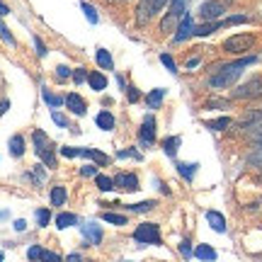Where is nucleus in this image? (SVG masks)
Instances as JSON below:
<instances>
[{"mask_svg":"<svg viewBox=\"0 0 262 262\" xmlns=\"http://www.w3.org/2000/svg\"><path fill=\"white\" fill-rule=\"evenodd\" d=\"M51 119H54V122H56L58 126H63V129L68 126V119H66V117H63L61 112H56V110H51Z\"/></svg>","mask_w":262,"mask_h":262,"instance_id":"nucleus-42","label":"nucleus"},{"mask_svg":"<svg viewBox=\"0 0 262 262\" xmlns=\"http://www.w3.org/2000/svg\"><path fill=\"white\" fill-rule=\"evenodd\" d=\"M255 47V34H233L224 41V49L228 54H245Z\"/></svg>","mask_w":262,"mask_h":262,"instance_id":"nucleus-4","label":"nucleus"},{"mask_svg":"<svg viewBox=\"0 0 262 262\" xmlns=\"http://www.w3.org/2000/svg\"><path fill=\"white\" fill-rule=\"evenodd\" d=\"M80 8H83V12H85V17H88V22H90V25H97V10L93 8V5H90V3H80Z\"/></svg>","mask_w":262,"mask_h":262,"instance_id":"nucleus-32","label":"nucleus"},{"mask_svg":"<svg viewBox=\"0 0 262 262\" xmlns=\"http://www.w3.org/2000/svg\"><path fill=\"white\" fill-rule=\"evenodd\" d=\"M255 160H260V163H262V150H260V158H255Z\"/></svg>","mask_w":262,"mask_h":262,"instance_id":"nucleus-57","label":"nucleus"},{"mask_svg":"<svg viewBox=\"0 0 262 262\" xmlns=\"http://www.w3.org/2000/svg\"><path fill=\"white\" fill-rule=\"evenodd\" d=\"M95 124H97V126H100L102 131H112L114 129V117H112V112L102 110V112L95 117Z\"/></svg>","mask_w":262,"mask_h":262,"instance_id":"nucleus-15","label":"nucleus"},{"mask_svg":"<svg viewBox=\"0 0 262 262\" xmlns=\"http://www.w3.org/2000/svg\"><path fill=\"white\" fill-rule=\"evenodd\" d=\"M187 15V3L185 0H170V10L165 12V17L160 19V32L170 34L172 29L180 25V19Z\"/></svg>","mask_w":262,"mask_h":262,"instance_id":"nucleus-2","label":"nucleus"},{"mask_svg":"<svg viewBox=\"0 0 262 262\" xmlns=\"http://www.w3.org/2000/svg\"><path fill=\"white\" fill-rule=\"evenodd\" d=\"M168 0H141L139 8H136V25H148L150 17L156 15V12H160V8L165 5Z\"/></svg>","mask_w":262,"mask_h":262,"instance_id":"nucleus-6","label":"nucleus"},{"mask_svg":"<svg viewBox=\"0 0 262 262\" xmlns=\"http://www.w3.org/2000/svg\"><path fill=\"white\" fill-rule=\"evenodd\" d=\"M34 47H37V54H39L41 58L47 56V47H44V41H41L39 37H34Z\"/></svg>","mask_w":262,"mask_h":262,"instance_id":"nucleus-45","label":"nucleus"},{"mask_svg":"<svg viewBox=\"0 0 262 262\" xmlns=\"http://www.w3.org/2000/svg\"><path fill=\"white\" fill-rule=\"evenodd\" d=\"M80 228H83V235H85V241H88V243H93V245L102 243V228L95 224V221H88V224L80 226Z\"/></svg>","mask_w":262,"mask_h":262,"instance_id":"nucleus-11","label":"nucleus"},{"mask_svg":"<svg viewBox=\"0 0 262 262\" xmlns=\"http://www.w3.org/2000/svg\"><path fill=\"white\" fill-rule=\"evenodd\" d=\"M102 219L107 221V224H112V226H126V216L114 214V211H104Z\"/></svg>","mask_w":262,"mask_h":262,"instance_id":"nucleus-28","label":"nucleus"},{"mask_svg":"<svg viewBox=\"0 0 262 262\" xmlns=\"http://www.w3.org/2000/svg\"><path fill=\"white\" fill-rule=\"evenodd\" d=\"M80 156H85V158H93L95 163H100V165H107L110 163V158L104 156V153H100V150H95V148H83V153Z\"/></svg>","mask_w":262,"mask_h":262,"instance_id":"nucleus-26","label":"nucleus"},{"mask_svg":"<svg viewBox=\"0 0 262 262\" xmlns=\"http://www.w3.org/2000/svg\"><path fill=\"white\" fill-rule=\"evenodd\" d=\"M56 73H58V78H68V75H71V68H68V66H58Z\"/></svg>","mask_w":262,"mask_h":262,"instance_id":"nucleus-49","label":"nucleus"},{"mask_svg":"<svg viewBox=\"0 0 262 262\" xmlns=\"http://www.w3.org/2000/svg\"><path fill=\"white\" fill-rule=\"evenodd\" d=\"M41 95H44V102H47L49 107H51V110H56L58 104H63V102H66V100H61V97H56V95H51L49 90H44Z\"/></svg>","mask_w":262,"mask_h":262,"instance_id":"nucleus-34","label":"nucleus"},{"mask_svg":"<svg viewBox=\"0 0 262 262\" xmlns=\"http://www.w3.org/2000/svg\"><path fill=\"white\" fill-rule=\"evenodd\" d=\"M8 146H10V153H12L15 158H22V156H25V139H22V136H12Z\"/></svg>","mask_w":262,"mask_h":262,"instance_id":"nucleus-21","label":"nucleus"},{"mask_svg":"<svg viewBox=\"0 0 262 262\" xmlns=\"http://www.w3.org/2000/svg\"><path fill=\"white\" fill-rule=\"evenodd\" d=\"M216 29H221V22H206V25L194 27V37H209V34H214Z\"/></svg>","mask_w":262,"mask_h":262,"instance_id":"nucleus-22","label":"nucleus"},{"mask_svg":"<svg viewBox=\"0 0 262 262\" xmlns=\"http://www.w3.org/2000/svg\"><path fill=\"white\" fill-rule=\"evenodd\" d=\"M114 189H122V192H136L139 189V178L131 175V172H119L114 178Z\"/></svg>","mask_w":262,"mask_h":262,"instance_id":"nucleus-8","label":"nucleus"},{"mask_svg":"<svg viewBox=\"0 0 262 262\" xmlns=\"http://www.w3.org/2000/svg\"><path fill=\"white\" fill-rule=\"evenodd\" d=\"M32 141H34V150H37V156L39 153H44L47 148H51V143H49L47 139V134L41 129H34V134H32Z\"/></svg>","mask_w":262,"mask_h":262,"instance_id":"nucleus-14","label":"nucleus"},{"mask_svg":"<svg viewBox=\"0 0 262 262\" xmlns=\"http://www.w3.org/2000/svg\"><path fill=\"white\" fill-rule=\"evenodd\" d=\"M97 187L102 189V192H112V189H114V180L107 178V175H97Z\"/></svg>","mask_w":262,"mask_h":262,"instance_id":"nucleus-33","label":"nucleus"},{"mask_svg":"<svg viewBox=\"0 0 262 262\" xmlns=\"http://www.w3.org/2000/svg\"><path fill=\"white\" fill-rule=\"evenodd\" d=\"M66 262H80V255H78V253L68 255V257H66Z\"/></svg>","mask_w":262,"mask_h":262,"instance_id":"nucleus-52","label":"nucleus"},{"mask_svg":"<svg viewBox=\"0 0 262 262\" xmlns=\"http://www.w3.org/2000/svg\"><path fill=\"white\" fill-rule=\"evenodd\" d=\"M156 202L153 199H146V202H139V204H129L124 206V209H129V211H134V214H146V211H150V209H156Z\"/></svg>","mask_w":262,"mask_h":262,"instance_id":"nucleus-23","label":"nucleus"},{"mask_svg":"<svg viewBox=\"0 0 262 262\" xmlns=\"http://www.w3.org/2000/svg\"><path fill=\"white\" fill-rule=\"evenodd\" d=\"M221 22V27H231V25H245V22H250L248 15H231V17L226 19H219Z\"/></svg>","mask_w":262,"mask_h":262,"instance_id":"nucleus-29","label":"nucleus"},{"mask_svg":"<svg viewBox=\"0 0 262 262\" xmlns=\"http://www.w3.org/2000/svg\"><path fill=\"white\" fill-rule=\"evenodd\" d=\"M0 15H10V8L3 3V0H0Z\"/></svg>","mask_w":262,"mask_h":262,"instance_id":"nucleus-53","label":"nucleus"},{"mask_svg":"<svg viewBox=\"0 0 262 262\" xmlns=\"http://www.w3.org/2000/svg\"><path fill=\"white\" fill-rule=\"evenodd\" d=\"M8 110H10V102H8V100H0V117L8 112Z\"/></svg>","mask_w":262,"mask_h":262,"instance_id":"nucleus-50","label":"nucleus"},{"mask_svg":"<svg viewBox=\"0 0 262 262\" xmlns=\"http://www.w3.org/2000/svg\"><path fill=\"white\" fill-rule=\"evenodd\" d=\"M80 172H83L85 178H97V165H83V170H80Z\"/></svg>","mask_w":262,"mask_h":262,"instance_id":"nucleus-46","label":"nucleus"},{"mask_svg":"<svg viewBox=\"0 0 262 262\" xmlns=\"http://www.w3.org/2000/svg\"><path fill=\"white\" fill-rule=\"evenodd\" d=\"M95 58H97V66H100V68H104V71H112V68H114L112 54H110L107 49H97V54H95Z\"/></svg>","mask_w":262,"mask_h":262,"instance_id":"nucleus-16","label":"nucleus"},{"mask_svg":"<svg viewBox=\"0 0 262 262\" xmlns=\"http://www.w3.org/2000/svg\"><path fill=\"white\" fill-rule=\"evenodd\" d=\"M39 262H63V257H61V255L58 253H51V250H44V253H41V260Z\"/></svg>","mask_w":262,"mask_h":262,"instance_id":"nucleus-37","label":"nucleus"},{"mask_svg":"<svg viewBox=\"0 0 262 262\" xmlns=\"http://www.w3.org/2000/svg\"><path fill=\"white\" fill-rule=\"evenodd\" d=\"M255 61H257L255 56H243V58H238V61H233V63L221 66V68L209 78V85H211V88H228V85H233L235 80L241 78L243 68H248V66L255 63Z\"/></svg>","mask_w":262,"mask_h":262,"instance_id":"nucleus-1","label":"nucleus"},{"mask_svg":"<svg viewBox=\"0 0 262 262\" xmlns=\"http://www.w3.org/2000/svg\"><path fill=\"white\" fill-rule=\"evenodd\" d=\"M49 196H51V204H54V206H63V202H66V187H54Z\"/></svg>","mask_w":262,"mask_h":262,"instance_id":"nucleus-31","label":"nucleus"},{"mask_svg":"<svg viewBox=\"0 0 262 262\" xmlns=\"http://www.w3.org/2000/svg\"><path fill=\"white\" fill-rule=\"evenodd\" d=\"M122 262H131V260H122Z\"/></svg>","mask_w":262,"mask_h":262,"instance_id":"nucleus-59","label":"nucleus"},{"mask_svg":"<svg viewBox=\"0 0 262 262\" xmlns=\"http://www.w3.org/2000/svg\"><path fill=\"white\" fill-rule=\"evenodd\" d=\"M49 219H51L49 209H39V211H37V221H39V226H49Z\"/></svg>","mask_w":262,"mask_h":262,"instance_id":"nucleus-40","label":"nucleus"},{"mask_svg":"<svg viewBox=\"0 0 262 262\" xmlns=\"http://www.w3.org/2000/svg\"><path fill=\"white\" fill-rule=\"evenodd\" d=\"M134 241L141 245H160L163 238H160V226L158 224H141L136 231H134Z\"/></svg>","mask_w":262,"mask_h":262,"instance_id":"nucleus-3","label":"nucleus"},{"mask_svg":"<svg viewBox=\"0 0 262 262\" xmlns=\"http://www.w3.org/2000/svg\"><path fill=\"white\" fill-rule=\"evenodd\" d=\"M0 39H3L5 44H10V47H15V39H12V34H10V29L3 25V19H0Z\"/></svg>","mask_w":262,"mask_h":262,"instance_id":"nucleus-35","label":"nucleus"},{"mask_svg":"<svg viewBox=\"0 0 262 262\" xmlns=\"http://www.w3.org/2000/svg\"><path fill=\"white\" fill-rule=\"evenodd\" d=\"M233 100H255V97H262V78H250L248 83L238 85L233 93H231Z\"/></svg>","mask_w":262,"mask_h":262,"instance_id":"nucleus-5","label":"nucleus"},{"mask_svg":"<svg viewBox=\"0 0 262 262\" xmlns=\"http://www.w3.org/2000/svg\"><path fill=\"white\" fill-rule=\"evenodd\" d=\"M257 148H260V150H262V141H257Z\"/></svg>","mask_w":262,"mask_h":262,"instance_id":"nucleus-55","label":"nucleus"},{"mask_svg":"<svg viewBox=\"0 0 262 262\" xmlns=\"http://www.w3.org/2000/svg\"><path fill=\"white\" fill-rule=\"evenodd\" d=\"M206 221H209V226L214 228L216 233H224V231H226L224 214H219V211H206Z\"/></svg>","mask_w":262,"mask_h":262,"instance_id":"nucleus-13","label":"nucleus"},{"mask_svg":"<svg viewBox=\"0 0 262 262\" xmlns=\"http://www.w3.org/2000/svg\"><path fill=\"white\" fill-rule=\"evenodd\" d=\"M88 83H90V88H93V90H97V93H100V90H104V88H107V78H104L102 73L93 71V73L88 75Z\"/></svg>","mask_w":262,"mask_h":262,"instance_id":"nucleus-20","label":"nucleus"},{"mask_svg":"<svg viewBox=\"0 0 262 262\" xmlns=\"http://www.w3.org/2000/svg\"><path fill=\"white\" fill-rule=\"evenodd\" d=\"M180 136H170V139H165L163 141V150H165V153H168L170 158H172V156H175V153H178V146H180Z\"/></svg>","mask_w":262,"mask_h":262,"instance_id":"nucleus-27","label":"nucleus"},{"mask_svg":"<svg viewBox=\"0 0 262 262\" xmlns=\"http://www.w3.org/2000/svg\"><path fill=\"white\" fill-rule=\"evenodd\" d=\"M83 153V148H73V146H63L61 148V156H66V158H78Z\"/></svg>","mask_w":262,"mask_h":262,"instance_id":"nucleus-39","label":"nucleus"},{"mask_svg":"<svg viewBox=\"0 0 262 262\" xmlns=\"http://www.w3.org/2000/svg\"><path fill=\"white\" fill-rule=\"evenodd\" d=\"M110 3H119V0H110Z\"/></svg>","mask_w":262,"mask_h":262,"instance_id":"nucleus-58","label":"nucleus"},{"mask_svg":"<svg viewBox=\"0 0 262 262\" xmlns=\"http://www.w3.org/2000/svg\"><path fill=\"white\" fill-rule=\"evenodd\" d=\"M189 37H194V19H192V15H185L175 29V41H185Z\"/></svg>","mask_w":262,"mask_h":262,"instance_id":"nucleus-10","label":"nucleus"},{"mask_svg":"<svg viewBox=\"0 0 262 262\" xmlns=\"http://www.w3.org/2000/svg\"><path fill=\"white\" fill-rule=\"evenodd\" d=\"M126 97H129V102H139L141 100V95H139V90L131 85V88H126Z\"/></svg>","mask_w":262,"mask_h":262,"instance_id":"nucleus-44","label":"nucleus"},{"mask_svg":"<svg viewBox=\"0 0 262 262\" xmlns=\"http://www.w3.org/2000/svg\"><path fill=\"white\" fill-rule=\"evenodd\" d=\"M248 134H250L255 141H262V124H257V126H253V129H248Z\"/></svg>","mask_w":262,"mask_h":262,"instance_id":"nucleus-47","label":"nucleus"},{"mask_svg":"<svg viewBox=\"0 0 262 262\" xmlns=\"http://www.w3.org/2000/svg\"><path fill=\"white\" fill-rule=\"evenodd\" d=\"M3 260H5V255H3V253H0V262H3Z\"/></svg>","mask_w":262,"mask_h":262,"instance_id":"nucleus-56","label":"nucleus"},{"mask_svg":"<svg viewBox=\"0 0 262 262\" xmlns=\"http://www.w3.org/2000/svg\"><path fill=\"white\" fill-rule=\"evenodd\" d=\"M139 139H141V143H146V146H150V143L156 141V119H153V114H148V117L143 119V124H141V129H139Z\"/></svg>","mask_w":262,"mask_h":262,"instance_id":"nucleus-9","label":"nucleus"},{"mask_svg":"<svg viewBox=\"0 0 262 262\" xmlns=\"http://www.w3.org/2000/svg\"><path fill=\"white\" fill-rule=\"evenodd\" d=\"M41 253H44V248H41V245H32V248L27 250V257L32 262H37V260H41Z\"/></svg>","mask_w":262,"mask_h":262,"instance_id":"nucleus-36","label":"nucleus"},{"mask_svg":"<svg viewBox=\"0 0 262 262\" xmlns=\"http://www.w3.org/2000/svg\"><path fill=\"white\" fill-rule=\"evenodd\" d=\"M180 253L185 255V257H189V255H192V248H189V241H182V243H180Z\"/></svg>","mask_w":262,"mask_h":262,"instance_id":"nucleus-48","label":"nucleus"},{"mask_svg":"<svg viewBox=\"0 0 262 262\" xmlns=\"http://www.w3.org/2000/svg\"><path fill=\"white\" fill-rule=\"evenodd\" d=\"M66 107L71 110L73 114H78V117H83L85 110H88V104H85V100L80 97L78 93H71L68 97H66Z\"/></svg>","mask_w":262,"mask_h":262,"instance_id":"nucleus-12","label":"nucleus"},{"mask_svg":"<svg viewBox=\"0 0 262 262\" xmlns=\"http://www.w3.org/2000/svg\"><path fill=\"white\" fill-rule=\"evenodd\" d=\"M228 5H231V0H206L204 5L199 8V15L206 22H219V17L228 10Z\"/></svg>","mask_w":262,"mask_h":262,"instance_id":"nucleus-7","label":"nucleus"},{"mask_svg":"<svg viewBox=\"0 0 262 262\" xmlns=\"http://www.w3.org/2000/svg\"><path fill=\"white\" fill-rule=\"evenodd\" d=\"M160 63L165 66V68H168L170 73H178V66H175V61H172V56H168V54H163V56H160Z\"/></svg>","mask_w":262,"mask_h":262,"instance_id":"nucleus-38","label":"nucleus"},{"mask_svg":"<svg viewBox=\"0 0 262 262\" xmlns=\"http://www.w3.org/2000/svg\"><path fill=\"white\" fill-rule=\"evenodd\" d=\"M185 3H187V0H185Z\"/></svg>","mask_w":262,"mask_h":262,"instance_id":"nucleus-60","label":"nucleus"},{"mask_svg":"<svg viewBox=\"0 0 262 262\" xmlns=\"http://www.w3.org/2000/svg\"><path fill=\"white\" fill-rule=\"evenodd\" d=\"M25 228H27V224H25L22 219H19V221H15V231H25Z\"/></svg>","mask_w":262,"mask_h":262,"instance_id":"nucleus-51","label":"nucleus"},{"mask_svg":"<svg viewBox=\"0 0 262 262\" xmlns=\"http://www.w3.org/2000/svg\"><path fill=\"white\" fill-rule=\"evenodd\" d=\"M257 124H262V110H255V112L245 114V119L241 122V129H253V126H257Z\"/></svg>","mask_w":262,"mask_h":262,"instance_id":"nucleus-18","label":"nucleus"},{"mask_svg":"<svg viewBox=\"0 0 262 262\" xmlns=\"http://www.w3.org/2000/svg\"><path fill=\"white\" fill-rule=\"evenodd\" d=\"M163 97H165V90H163V88H156V90H150V93L146 95V102H148L150 110H158L160 104H163Z\"/></svg>","mask_w":262,"mask_h":262,"instance_id":"nucleus-17","label":"nucleus"},{"mask_svg":"<svg viewBox=\"0 0 262 262\" xmlns=\"http://www.w3.org/2000/svg\"><path fill=\"white\" fill-rule=\"evenodd\" d=\"M88 75H90V73H88L85 68H75V71H73V80H75V83H85V80H88Z\"/></svg>","mask_w":262,"mask_h":262,"instance_id":"nucleus-41","label":"nucleus"},{"mask_svg":"<svg viewBox=\"0 0 262 262\" xmlns=\"http://www.w3.org/2000/svg\"><path fill=\"white\" fill-rule=\"evenodd\" d=\"M117 156H119V158H134V160H141V158H143L139 150H119Z\"/></svg>","mask_w":262,"mask_h":262,"instance_id":"nucleus-43","label":"nucleus"},{"mask_svg":"<svg viewBox=\"0 0 262 262\" xmlns=\"http://www.w3.org/2000/svg\"><path fill=\"white\" fill-rule=\"evenodd\" d=\"M206 126L211 131H226L231 126V117H221V119H214V122H206Z\"/></svg>","mask_w":262,"mask_h":262,"instance_id":"nucleus-30","label":"nucleus"},{"mask_svg":"<svg viewBox=\"0 0 262 262\" xmlns=\"http://www.w3.org/2000/svg\"><path fill=\"white\" fill-rule=\"evenodd\" d=\"M196 63H199V58H189V61H187V68H194Z\"/></svg>","mask_w":262,"mask_h":262,"instance_id":"nucleus-54","label":"nucleus"},{"mask_svg":"<svg viewBox=\"0 0 262 262\" xmlns=\"http://www.w3.org/2000/svg\"><path fill=\"white\" fill-rule=\"evenodd\" d=\"M194 255L199 257V260H204V262H214L216 260V250L211 248V245H196Z\"/></svg>","mask_w":262,"mask_h":262,"instance_id":"nucleus-19","label":"nucleus"},{"mask_svg":"<svg viewBox=\"0 0 262 262\" xmlns=\"http://www.w3.org/2000/svg\"><path fill=\"white\" fill-rule=\"evenodd\" d=\"M196 168H199L196 163H178V172H180V175H182L185 180H187V182H189L192 178H194Z\"/></svg>","mask_w":262,"mask_h":262,"instance_id":"nucleus-25","label":"nucleus"},{"mask_svg":"<svg viewBox=\"0 0 262 262\" xmlns=\"http://www.w3.org/2000/svg\"><path fill=\"white\" fill-rule=\"evenodd\" d=\"M78 224V216L75 214H58L56 216V228L66 231V228H71V226Z\"/></svg>","mask_w":262,"mask_h":262,"instance_id":"nucleus-24","label":"nucleus"}]
</instances>
